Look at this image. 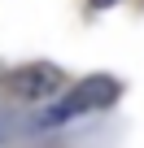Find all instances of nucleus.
Wrapping results in <instances>:
<instances>
[{
    "label": "nucleus",
    "mask_w": 144,
    "mask_h": 148,
    "mask_svg": "<svg viewBox=\"0 0 144 148\" xmlns=\"http://www.w3.org/2000/svg\"><path fill=\"white\" fill-rule=\"evenodd\" d=\"M109 100H118V79H114V74H92V79H83L79 87H70V92L44 113V126H61V122L79 118V113H92V109H101V105H109Z\"/></svg>",
    "instance_id": "1"
},
{
    "label": "nucleus",
    "mask_w": 144,
    "mask_h": 148,
    "mask_svg": "<svg viewBox=\"0 0 144 148\" xmlns=\"http://www.w3.org/2000/svg\"><path fill=\"white\" fill-rule=\"evenodd\" d=\"M9 83H13V92H18V96H31V100H44V96H52V92H61V87H65L61 70H57V65H44V61L13 70V79H9Z\"/></svg>",
    "instance_id": "2"
},
{
    "label": "nucleus",
    "mask_w": 144,
    "mask_h": 148,
    "mask_svg": "<svg viewBox=\"0 0 144 148\" xmlns=\"http://www.w3.org/2000/svg\"><path fill=\"white\" fill-rule=\"evenodd\" d=\"M92 5H96V9H109V5H118V0H92Z\"/></svg>",
    "instance_id": "3"
}]
</instances>
